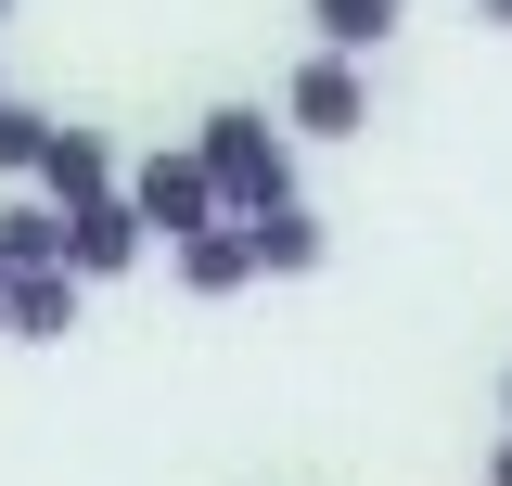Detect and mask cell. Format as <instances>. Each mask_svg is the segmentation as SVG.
<instances>
[{
    "label": "cell",
    "instance_id": "6da1fadb",
    "mask_svg": "<svg viewBox=\"0 0 512 486\" xmlns=\"http://www.w3.org/2000/svg\"><path fill=\"white\" fill-rule=\"evenodd\" d=\"M192 167L218 192V218H269V205H295V128L269 103H218L192 128Z\"/></svg>",
    "mask_w": 512,
    "mask_h": 486
},
{
    "label": "cell",
    "instance_id": "3957f363",
    "mask_svg": "<svg viewBox=\"0 0 512 486\" xmlns=\"http://www.w3.org/2000/svg\"><path fill=\"white\" fill-rule=\"evenodd\" d=\"M116 192H128V218H141V231H167V243L218 231V192H205V167H192V141H154Z\"/></svg>",
    "mask_w": 512,
    "mask_h": 486
},
{
    "label": "cell",
    "instance_id": "5bb4252c",
    "mask_svg": "<svg viewBox=\"0 0 512 486\" xmlns=\"http://www.w3.org/2000/svg\"><path fill=\"white\" fill-rule=\"evenodd\" d=\"M500 423H512V359H500Z\"/></svg>",
    "mask_w": 512,
    "mask_h": 486
},
{
    "label": "cell",
    "instance_id": "7c38bea8",
    "mask_svg": "<svg viewBox=\"0 0 512 486\" xmlns=\"http://www.w3.org/2000/svg\"><path fill=\"white\" fill-rule=\"evenodd\" d=\"M487 486H512V435H500V448H487Z\"/></svg>",
    "mask_w": 512,
    "mask_h": 486
},
{
    "label": "cell",
    "instance_id": "52a82bcc",
    "mask_svg": "<svg viewBox=\"0 0 512 486\" xmlns=\"http://www.w3.org/2000/svg\"><path fill=\"white\" fill-rule=\"evenodd\" d=\"M167 269H180L192 307H231V295L256 282V256H244V231H231V218H218V231H192V243H167Z\"/></svg>",
    "mask_w": 512,
    "mask_h": 486
},
{
    "label": "cell",
    "instance_id": "8fae6325",
    "mask_svg": "<svg viewBox=\"0 0 512 486\" xmlns=\"http://www.w3.org/2000/svg\"><path fill=\"white\" fill-rule=\"evenodd\" d=\"M39 141H52V116L0 90V180H39Z\"/></svg>",
    "mask_w": 512,
    "mask_h": 486
},
{
    "label": "cell",
    "instance_id": "5b68a950",
    "mask_svg": "<svg viewBox=\"0 0 512 486\" xmlns=\"http://www.w3.org/2000/svg\"><path fill=\"white\" fill-rule=\"evenodd\" d=\"M231 231H244V256H256V282H308L320 256H333V218H320L308 192H295V205H269V218H231Z\"/></svg>",
    "mask_w": 512,
    "mask_h": 486
},
{
    "label": "cell",
    "instance_id": "2e32d148",
    "mask_svg": "<svg viewBox=\"0 0 512 486\" xmlns=\"http://www.w3.org/2000/svg\"><path fill=\"white\" fill-rule=\"evenodd\" d=\"M0 13H13V0H0Z\"/></svg>",
    "mask_w": 512,
    "mask_h": 486
},
{
    "label": "cell",
    "instance_id": "8992f818",
    "mask_svg": "<svg viewBox=\"0 0 512 486\" xmlns=\"http://www.w3.org/2000/svg\"><path fill=\"white\" fill-rule=\"evenodd\" d=\"M116 180H128V167H116V141H103V128H64V116H52V141H39V205L64 218V205H103Z\"/></svg>",
    "mask_w": 512,
    "mask_h": 486
},
{
    "label": "cell",
    "instance_id": "9c48e42d",
    "mask_svg": "<svg viewBox=\"0 0 512 486\" xmlns=\"http://www.w3.org/2000/svg\"><path fill=\"white\" fill-rule=\"evenodd\" d=\"M308 26H320V52H346V64H372L397 26H410V0H308Z\"/></svg>",
    "mask_w": 512,
    "mask_h": 486
},
{
    "label": "cell",
    "instance_id": "7a4b0ae2",
    "mask_svg": "<svg viewBox=\"0 0 512 486\" xmlns=\"http://www.w3.org/2000/svg\"><path fill=\"white\" fill-rule=\"evenodd\" d=\"M269 116L295 128V141H372V64L295 52V77H282V103H269Z\"/></svg>",
    "mask_w": 512,
    "mask_h": 486
},
{
    "label": "cell",
    "instance_id": "277c9868",
    "mask_svg": "<svg viewBox=\"0 0 512 486\" xmlns=\"http://www.w3.org/2000/svg\"><path fill=\"white\" fill-rule=\"evenodd\" d=\"M154 256V231L128 218V192H103V205H64V282L90 295V282H128Z\"/></svg>",
    "mask_w": 512,
    "mask_h": 486
},
{
    "label": "cell",
    "instance_id": "30bf717a",
    "mask_svg": "<svg viewBox=\"0 0 512 486\" xmlns=\"http://www.w3.org/2000/svg\"><path fill=\"white\" fill-rule=\"evenodd\" d=\"M0 269L26 282V269H64V218L26 192V205H0Z\"/></svg>",
    "mask_w": 512,
    "mask_h": 486
},
{
    "label": "cell",
    "instance_id": "9a60e30c",
    "mask_svg": "<svg viewBox=\"0 0 512 486\" xmlns=\"http://www.w3.org/2000/svg\"><path fill=\"white\" fill-rule=\"evenodd\" d=\"M0 282H13V269H0Z\"/></svg>",
    "mask_w": 512,
    "mask_h": 486
},
{
    "label": "cell",
    "instance_id": "4fadbf2b",
    "mask_svg": "<svg viewBox=\"0 0 512 486\" xmlns=\"http://www.w3.org/2000/svg\"><path fill=\"white\" fill-rule=\"evenodd\" d=\"M474 26H512V0H474Z\"/></svg>",
    "mask_w": 512,
    "mask_h": 486
},
{
    "label": "cell",
    "instance_id": "ba28073f",
    "mask_svg": "<svg viewBox=\"0 0 512 486\" xmlns=\"http://www.w3.org/2000/svg\"><path fill=\"white\" fill-rule=\"evenodd\" d=\"M0 333H13V346H64V333H77V282H64V269L0 282Z\"/></svg>",
    "mask_w": 512,
    "mask_h": 486
}]
</instances>
